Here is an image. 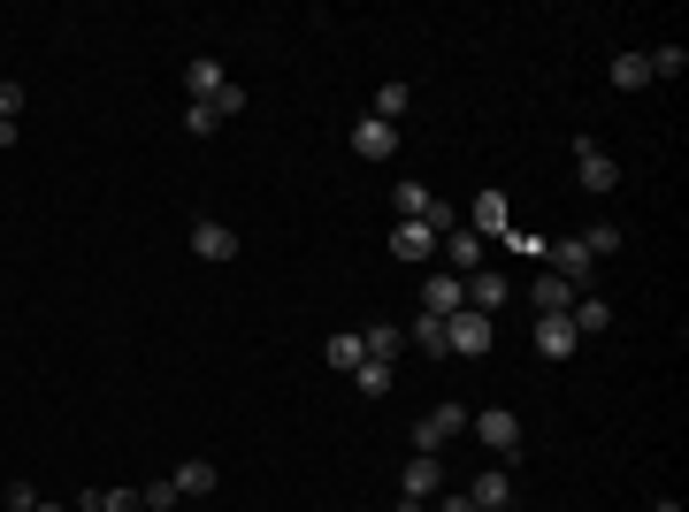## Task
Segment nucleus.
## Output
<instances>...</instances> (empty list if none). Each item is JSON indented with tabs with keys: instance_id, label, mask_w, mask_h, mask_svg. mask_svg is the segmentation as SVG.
I'll use <instances>...</instances> for the list:
<instances>
[{
	"instance_id": "9b49d317",
	"label": "nucleus",
	"mask_w": 689,
	"mask_h": 512,
	"mask_svg": "<svg viewBox=\"0 0 689 512\" xmlns=\"http://www.w3.org/2000/svg\"><path fill=\"white\" fill-rule=\"evenodd\" d=\"M506 299H513V283H506L498 268H476V275H468V307H476V314L498 321V307H506Z\"/></svg>"
},
{
	"instance_id": "9d476101",
	"label": "nucleus",
	"mask_w": 689,
	"mask_h": 512,
	"mask_svg": "<svg viewBox=\"0 0 689 512\" xmlns=\"http://www.w3.org/2000/svg\"><path fill=\"white\" fill-rule=\"evenodd\" d=\"M437 253L452 260V275H476V268H482V238L468 230V222H452V230L437 238Z\"/></svg>"
},
{
	"instance_id": "f8f14e48",
	"label": "nucleus",
	"mask_w": 689,
	"mask_h": 512,
	"mask_svg": "<svg viewBox=\"0 0 689 512\" xmlns=\"http://www.w3.org/2000/svg\"><path fill=\"white\" fill-rule=\"evenodd\" d=\"M437 490H445V466H437L429 451H413V459H407V482H399V498H421V505H429Z\"/></svg>"
},
{
	"instance_id": "e433bc0d",
	"label": "nucleus",
	"mask_w": 689,
	"mask_h": 512,
	"mask_svg": "<svg viewBox=\"0 0 689 512\" xmlns=\"http://www.w3.org/2000/svg\"><path fill=\"white\" fill-rule=\"evenodd\" d=\"M498 512H513V505H498Z\"/></svg>"
},
{
	"instance_id": "a878e982",
	"label": "nucleus",
	"mask_w": 689,
	"mask_h": 512,
	"mask_svg": "<svg viewBox=\"0 0 689 512\" xmlns=\"http://www.w3.org/2000/svg\"><path fill=\"white\" fill-rule=\"evenodd\" d=\"M582 253H590V260H613L620 253V230H613V222H590V230H582Z\"/></svg>"
},
{
	"instance_id": "bb28decb",
	"label": "nucleus",
	"mask_w": 689,
	"mask_h": 512,
	"mask_svg": "<svg viewBox=\"0 0 689 512\" xmlns=\"http://www.w3.org/2000/svg\"><path fill=\"white\" fill-rule=\"evenodd\" d=\"M643 62H651V77H667V84H675V77L689 69V54H682V47H651Z\"/></svg>"
},
{
	"instance_id": "4be33fe9",
	"label": "nucleus",
	"mask_w": 689,
	"mask_h": 512,
	"mask_svg": "<svg viewBox=\"0 0 689 512\" xmlns=\"http://www.w3.org/2000/svg\"><path fill=\"white\" fill-rule=\"evenodd\" d=\"M322 360H330V368H344V375H352V368L368 360V352H360V329H338V337L322 344Z\"/></svg>"
},
{
	"instance_id": "c756f323",
	"label": "nucleus",
	"mask_w": 689,
	"mask_h": 512,
	"mask_svg": "<svg viewBox=\"0 0 689 512\" xmlns=\"http://www.w3.org/2000/svg\"><path fill=\"white\" fill-rule=\"evenodd\" d=\"M207 108H214V116H222V123H230V116H246V84H222V92H214V100H207Z\"/></svg>"
},
{
	"instance_id": "1a4fd4ad",
	"label": "nucleus",
	"mask_w": 689,
	"mask_h": 512,
	"mask_svg": "<svg viewBox=\"0 0 689 512\" xmlns=\"http://www.w3.org/2000/svg\"><path fill=\"white\" fill-rule=\"evenodd\" d=\"M468 230H476L482 245H490V238H506V230H513V207H506V192H482L476 207H468Z\"/></svg>"
},
{
	"instance_id": "20e7f679",
	"label": "nucleus",
	"mask_w": 689,
	"mask_h": 512,
	"mask_svg": "<svg viewBox=\"0 0 689 512\" xmlns=\"http://www.w3.org/2000/svg\"><path fill=\"white\" fill-rule=\"evenodd\" d=\"M575 177H582V192H613L620 184V169H613V153H606V145H598V138H575Z\"/></svg>"
},
{
	"instance_id": "72a5a7b5",
	"label": "nucleus",
	"mask_w": 689,
	"mask_h": 512,
	"mask_svg": "<svg viewBox=\"0 0 689 512\" xmlns=\"http://www.w3.org/2000/svg\"><path fill=\"white\" fill-rule=\"evenodd\" d=\"M16 108H23V84H0V123H16Z\"/></svg>"
},
{
	"instance_id": "f704fd0d",
	"label": "nucleus",
	"mask_w": 689,
	"mask_h": 512,
	"mask_svg": "<svg viewBox=\"0 0 689 512\" xmlns=\"http://www.w3.org/2000/svg\"><path fill=\"white\" fill-rule=\"evenodd\" d=\"M391 512H429V505H421V498H399V505H391Z\"/></svg>"
},
{
	"instance_id": "f03ea898",
	"label": "nucleus",
	"mask_w": 689,
	"mask_h": 512,
	"mask_svg": "<svg viewBox=\"0 0 689 512\" xmlns=\"http://www.w3.org/2000/svg\"><path fill=\"white\" fill-rule=\"evenodd\" d=\"M391 207H399V222H429L437 238L452 230V207L429 192V184H413V177H407V184H391Z\"/></svg>"
},
{
	"instance_id": "c9c22d12",
	"label": "nucleus",
	"mask_w": 689,
	"mask_h": 512,
	"mask_svg": "<svg viewBox=\"0 0 689 512\" xmlns=\"http://www.w3.org/2000/svg\"><path fill=\"white\" fill-rule=\"evenodd\" d=\"M31 512H62V505H31Z\"/></svg>"
},
{
	"instance_id": "6e6552de",
	"label": "nucleus",
	"mask_w": 689,
	"mask_h": 512,
	"mask_svg": "<svg viewBox=\"0 0 689 512\" xmlns=\"http://www.w3.org/2000/svg\"><path fill=\"white\" fill-rule=\"evenodd\" d=\"M352 153H360V161H391V153H399V123L360 116V123H352Z\"/></svg>"
},
{
	"instance_id": "c85d7f7f",
	"label": "nucleus",
	"mask_w": 689,
	"mask_h": 512,
	"mask_svg": "<svg viewBox=\"0 0 689 512\" xmlns=\"http://www.w3.org/2000/svg\"><path fill=\"white\" fill-rule=\"evenodd\" d=\"M138 505H146V512H169V505H184V498H177V482H146V490H138Z\"/></svg>"
},
{
	"instance_id": "2eb2a0df",
	"label": "nucleus",
	"mask_w": 689,
	"mask_h": 512,
	"mask_svg": "<svg viewBox=\"0 0 689 512\" xmlns=\"http://www.w3.org/2000/svg\"><path fill=\"white\" fill-rule=\"evenodd\" d=\"M169 482H177V498H214V482H222V466H214V459H184V466H177Z\"/></svg>"
},
{
	"instance_id": "f257e3e1",
	"label": "nucleus",
	"mask_w": 689,
	"mask_h": 512,
	"mask_svg": "<svg viewBox=\"0 0 689 512\" xmlns=\"http://www.w3.org/2000/svg\"><path fill=\"white\" fill-rule=\"evenodd\" d=\"M460 429H468V405H460V398H445V405H429V413L413 421V451H429V459H437Z\"/></svg>"
},
{
	"instance_id": "4468645a",
	"label": "nucleus",
	"mask_w": 689,
	"mask_h": 512,
	"mask_svg": "<svg viewBox=\"0 0 689 512\" xmlns=\"http://www.w3.org/2000/svg\"><path fill=\"white\" fill-rule=\"evenodd\" d=\"M575 344H582V337H575L567 314H537V352H545V360H567Z\"/></svg>"
},
{
	"instance_id": "423d86ee",
	"label": "nucleus",
	"mask_w": 689,
	"mask_h": 512,
	"mask_svg": "<svg viewBox=\"0 0 689 512\" xmlns=\"http://www.w3.org/2000/svg\"><path fill=\"white\" fill-rule=\"evenodd\" d=\"M460 307H468V275H429V283H421V314L452 321Z\"/></svg>"
},
{
	"instance_id": "5701e85b",
	"label": "nucleus",
	"mask_w": 689,
	"mask_h": 512,
	"mask_svg": "<svg viewBox=\"0 0 689 512\" xmlns=\"http://www.w3.org/2000/svg\"><path fill=\"white\" fill-rule=\"evenodd\" d=\"M651 84V62L643 54H613V92H643Z\"/></svg>"
},
{
	"instance_id": "ddd939ff",
	"label": "nucleus",
	"mask_w": 689,
	"mask_h": 512,
	"mask_svg": "<svg viewBox=\"0 0 689 512\" xmlns=\"http://www.w3.org/2000/svg\"><path fill=\"white\" fill-rule=\"evenodd\" d=\"M192 253L200 260H238V230H230V222H192Z\"/></svg>"
},
{
	"instance_id": "7c9ffc66",
	"label": "nucleus",
	"mask_w": 689,
	"mask_h": 512,
	"mask_svg": "<svg viewBox=\"0 0 689 512\" xmlns=\"http://www.w3.org/2000/svg\"><path fill=\"white\" fill-rule=\"evenodd\" d=\"M184 130H192V138H214L222 116H214V108H184Z\"/></svg>"
},
{
	"instance_id": "393cba45",
	"label": "nucleus",
	"mask_w": 689,
	"mask_h": 512,
	"mask_svg": "<svg viewBox=\"0 0 689 512\" xmlns=\"http://www.w3.org/2000/svg\"><path fill=\"white\" fill-rule=\"evenodd\" d=\"M407 108H413V92H407V84H376V123H399Z\"/></svg>"
},
{
	"instance_id": "473e14b6",
	"label": "nucleus",
	"mask_w": 689,
	"mask_h": 512,
	"mask_svg": "<svg viewBox=\"0 0 689 512\" xmlns=\"http://www.w3.org/2000/svg\"><path fill=\"white\" fill-rule=\"evenodd\" d=\"M429 512H476V498H468V490H452V498L437 490V498H429Z\"/></svg>"
},
{
	"instance_id": "2f4dec72",
	"label": "nucleus",
	"mask_w": 689,
	"mask_h": 512,
	"mask_svg": "<svg viewBox=\"0 0 689 512\" xmlns=\"http://www.w3.org/2000/svg\"><path fill=\"white\" fill-rule=\"evenodd\" d=\"M0 505H8V512H31V505H39V490H31V482H8V490H0Z\"/></svg>"
},
{
	"instance_id": "a211bd4d",
	"label": "nucleus",
	"mask_w": 689,
	"mask_h": 512,
	"mask_svg": "<svg viewBox=\"0 0 689 512\" xmlns=\"http://www.w3.org/2000/svg\"><path fill=\"white\" fill-rule=\"evenodd\" d=\"M468 498H476V512H498V505H513V474H506V466H482V474H476V490H468Z\"/></svg>"
},
{
	"instance_id": "6ab92c4d",
	"label": "nucleus",
	"mask_w": 689,
	"mask_h": 512,
	"mask_svg": "<svg viewBox=\"0 0 689 512\" xmlns=\"http://www.w3.org/2000/svg\"><path fill=\"white\" fill-rule=\"evenodd\" d=\"M391 253L399 260H437V230H429V222H399V230H391Z\"/></svg>"
},
{
	"instance_id": "39448f33",
	"label": "nucleus",
	"mask_w": 689,
	"mask_h": 512,
	"mask_svg": "<svg viewBox=\"0 0 689 512\" xmlns=\"http://www.w3.org/2000/svg\"><path fill=\"white\" fill-rule=\"evenodd\" d=\"M445 337H452V352H460V360H482L498 329H490V314H476V307H460V314L445 321Z\"/></svg>"
},
{
	"instance_id": "aec40b11",
	"label": "nucleus",
	"mask_w": 689,
	"mask_h": 512,
	"mask_svg": "<svg viewBox=\"0 0 689 512\" xmlns=\"http://www.w3.org/2000/svg\"><path fill=\"white\" fill-rule=\"evenodd\" d=\"M590 268H598V260L582 253V238H559V245H551V275H567L575 291H582V275H590Z\"/></svg>"
},
{
	"instance_id": "0eeeda50",
	"label": "nucleus",
	"mask_w": 689,
	"mask_h": 512,
	"mask_svg": "<svg viewBox=\"0 0 689 512\" xmlns=\"http://www.w3.org/2000/svg\"><path fill=\"white\" fill-rule=\"evenodd\" d=\"M222 84H230V77H222V62H214V54H192V62H184V108H207Z\"/></svg>"
},
{
	"instance_id": "7ed1b4c3",
	"label": "nucleus",
	"mask_w": 689,
	"mask_h": 512,
	"mask_svg": "<svg viewBox=\"0 0 689 512\" xmlns=\"http://www.w3.org/2000/svg\"><path fill=\"white\" fill-rule=\"evenodd\" d=\"M468 429H476L482 451H498V459H513V451H521V413H506V405H490V413H468Z\"/></svg>"
},
{
	"instance_id": "f3484780",
	"label": "nucleus",
	"mask_w": 689,
	"mask_h": 512,
	"mask_svg": "<svg viewBox=\"0 0 689 512\" xmlns=\"http://www.w3.org/2000/svg\"><path fill=\"white\" fill-rule=\"evenodd\" d=\"M360 352H368V360H383V368H391V360H399V352H407V329H391V321H368V329H360Z\"/></svg>"
},
{
	"instance_id": "cd10ccee",
	"label": "nucleus",
	"mask_w": 689,
	"mask_h": 512,
	"mask_svg": "<svg viewBox=\"0 0 689 512\" xmlns=\"http://www.w3.org/2000/svg\"><path fill=\"white\" fill-rule=\"evenodd\" d=\"M352 383L368 390V398H383V390H391V368H383V360H360V368H352Z\"/></svg>"
},
{
	"instance_id": "dca6fc26",
	"label": "nucleus",
	"mask_w": 689,
	"mask_h": 512,
	"mask_svg": "<svg viewBox=\"0 0 689 512\" xmlns=\"http://www.w3.org/2000/svg\"><path fill=\"white\" fill-rule=\"evenodd\" d=\"M529 299H537V314H567V307H575V299H582V291H575V283H567V275H537V283H529Z\"/></svg>"
},
{
	"instance_id": "b1692460",
	"label": "nucleus",
	"mask_w": 689,
	"mask_h": 512,
	"mask_svg": "<svg viewBox=\"0 0 689 512\" xmlns=\"http://www.w3.org/2000/svg\"><path fill=\"white\" fill-rule=\"evenodd\" d=\"M567 321H575V337H590V329H606V321H613V307H606V299H575Z\"/></svg>"
},
{
	"instance_id": "412c9836",
	"label": "nucleus",
	"mask_w": 689,
	"mask_h": 512,
	"mask_svg": "<svg viewBox=\"0 0 689 512\" xmlns=\"http://www.w3.org/2000/svg\"><path fill=\"white\" fill-rule=\"evenodd\" d=\"M407 344H413V352H429V360H452V337H445V321H437V314H421V321H413V329H407Z\"/></svg>"
}]
</instances>
